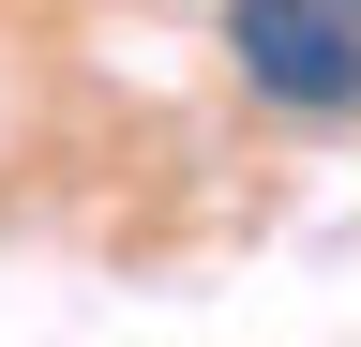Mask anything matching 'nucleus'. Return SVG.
<instances>
[{
    "mask_svg": "<svg viewBox=\"0 0 361 347\" xmlns=\"http://www.w3.org/2000/svg\"><path fill=\"white\" fill-rule=\"evenodd\" d=\"M226 61L286 121H361V0H226Z\"/></svg>",
    "mask_w": 361,
    "mask_h": 347,
    "instance_id": "1",
    "label": "nucleus"
}]
</instances>
